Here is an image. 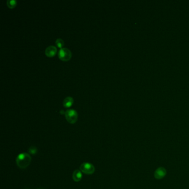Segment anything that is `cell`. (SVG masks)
Here are the masks:
<instances>
[{
  "label": "cell",
  "mask_w": 189,
  "mask_h": 189,
  "mask_svg": "<svg viewBox=\"0 0 189 189\" xmlns=\"http://www.w3.org/2000/svg\"><path fill=\"white\" fill-rule=\"evenodd\" d=\"M31 162V157L27 153H23L17 156L16 164L21 169H25L29 165Z\"/></svg>",
  "instance_id": "obj_1"
},
{
  "label": "cell",
  "mask_w": 189,
  "mask_h": 189,
  "mask_svg": "<svg viewBox=\"0 0 189 189\" xmlns=\"http://www.w3.org/2000/svg\"><path fill=\"white\" fill-rule=\"evenodd\" d=\"M65 117L67 121L69 123L74 124L77 122L78 119V113L74 109H70L65 111Z\"/></svg>",
  "instance_id": "obj_2"
},
{
  "label": "cell",
  "mask_w": 189,
  "mask_h": 189,
  "mask_svg": "<svg viewBox=\"0 0 189 189\" xmlns=\"http://www.w3.org/2000/svg\"><path fill=\"white\" fill-rule=\"evenodd\" d=\"M58 57L64 61H67L72 57V52L68 48H61L58 53Z\"/></svg>",
  "instance_id": "obj_3"
},
{
  "label": "cell",
  "mask_w": 189,
  "mask_h": 189,
  "mask_svg": "<svg viewBox=\"0 0 189 189\" xmlns=\"http://www.w3.org/2000/svg\"><path fill=\"white\" fill-rule=\"evenodd\" d=\"M80 170L85 174L91 175L94 172L95 167L90 163L84 162L80 167Z\"/></svg>",
  "instance_id": "obj_4"
},
{
  "label": "cell",
  "mask_w": 189,
  "mask_h": 189,
  "mask_svg": "<svg viewBox=\"0 0 189 189\" xmlns=\"http://www.w3.org/2000/svg\"><path fill=\"white\" fill-rule=\"evenodd\" d=\"M167 173V170L164 167H159L154 172V177L157 180H160L165 176Z\"/></svg>",
  "instance_id": "obj_5"
},
{
  "label": "cell",
  "mask_w": 189,
  "mask_h": 189,
  "mask_svg": "<svg viewBox=\"0 0 189 189\" xmlns=\"http://www.w3.org/2000/svg\"><path fill=\"white\" fill-rule=\"evenodd\" d=\"M57 52V49L54 46H48L45 50V53L48 57H53L55 56Z\"/></svg>",
  "instance_id": "obj_6"
},
{
  "label": "cell",
  "mask_w": 189,
  "mask_h": 189,
  "mask_svg": "<svg viewBox=\"0 0 189 189\" xmlns=\"http://www.w3.org/2000/svg\"><path fill=\"white\" fill-rule=\"evenodd\" d=\"M82 174L81 171L79 170H76L73 173V179L74 181L76 182L80 181L82 180Z\"/></svg>",
  "instance_id": "obj_7"
},
{
  "label": "cell",
  "mask_w": 189,
  "mask_h": 189,
  "mask_svg": "<svg viewBox=\"0 0 189 189\" xmlns=\"http://www.w3.org/2000/svg\"><path fill=\"white\" fill-rule=\"evenodd\" d=\"M74 102L73 98L72 97H67L63 100V106L66 108H69L72 105L73 103Z\"/></svg>",
  "instance_id": "obj_8"
},
{
  "label": "cell",
  "mask_w": 189,
  "mask_h": 189,
  "mask_svg": "<svg viewBox=\"0 0 189 189\" xmlns=\"http://www.w3.org/2000/svg\"><path fill=\"white\" fill-rule=\"evenodd\" d=\"M7 6H8L10 8H12L16 5L17 1L16 0H7Z\"/></svg>",
  "instance_id": "obj_9"
},
{
  "label": "cell",
  "mask_w": 189,
  "mask_h": 189,
  "mask_svg": "<svg viewBox=\"0 0 189 189\" xmlns=\"http://www.w3.org/2000/svg\"><path fill=\"white\" fill-rule=\"evenodd\" d=\"M64 43V42L63 40L61 38H57L56 39V44L58 47L61 48L63 46Z\"/></svg>",
  "instance_id": "obj_10"
},
{
  "label": "cell",
  "mask_w": 189,
  "mask_h": 189,
  "mask_svg": "<svg viewBox=\"0 0 189 189\" xmlns=\"http://www.w3.org/2000/svg\"><path fill=\"white\" fill-rule=\"evenodd\" d=\"M28 151L29 153H31V154H33V155H34L37 153V149L34 147V146H31V148H29V150H28Z\"/></svg>",
  "instance_id": "obj_11"
},
{
  "label": "cell",
  "mask_w": 189,
  "mask_h": 189,
  "mask_svg": "<svg viewBox=\"0 0 189 189\" xmlns=\"http://www.w3.org/2000/svg\"><path fill=\"white\" fill-rule=\"evenodd\" d=\"M60 113H61V114H65V112L64 111H63V110H61V111H60Z\"/></svg>",
  "instance_id": "obj_12"
},
{
  "label": "cell",
  "mask_w": 189,
  "mask_h": 189,
  "mask_svg": "<svg viewBox=\"0 0 189 189\" xmlns=\"http://www.w3.org/2000/svg\"></svg>",
  "instance_id": "obj_13"
}]
</instances>
